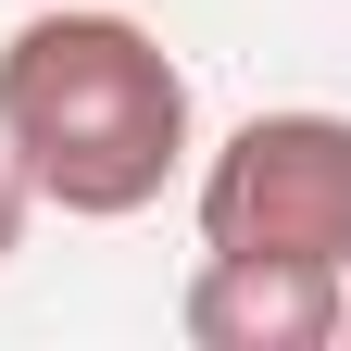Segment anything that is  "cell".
Masks as SVG:
<instances>
[{
    "label": "cell",
    "instance_id": "obj_1",
    "mask_svg": "<svg viewBox=\"0 0 351 351\" xmlns=\"http://www.w3.org/2000/svg\"><path fill=\"white\" fill-rule=\"evenodd\" d=\"M189 63L138 13H38L0 38V151L75 226H125L189 176Z\"/></svg>",
    "mask_w": 351,
    "mask_h": 351
},
{
    "label": "cell",
    "instance_id": "obj_2",
    "mask_svg": "<svg viewBox=\"0 0 351 351\" xmlns=\"http://www.w3.org/2000/svg\"><path fill=\"white\" fill-rule=\"evenodd\" d=\"M201 251L326 263L351 276V113H251L201 163Z\"/></svg>",
    "mask_w": 351,
    "mask_h": 351
},
{
    "label": "cell",
    "instance_id": "obj_3",
    "mask_svg": "<svg viewBox=\"0 0 351 351\" xmlns=\"http://www.w3.org/2000/svg\"><path fill=\"white\" fill-rule=\"evenodd\" d=\"M176 326L201 351H326L351 326V276L326 263H263V251H201L176 289Z\"/></svg>",
    "mask_w": 351,
    "mask_h": 351
},
{
    "label": "cell",
    "instance_id": "obj_4",
    "mask_svg": "<svg viewBox=\"0 0 351 351\" xmlns=\"http://www.w3.org/2000/svg\"><path fill=\"white\" fill-rule=\"evenodd\" d=\"M25 213H38V189H25V163H13V151H0V263H13V251H25Z\"/></svg>",
    "mask_w": 351,
    "mask_h": 351
}]
</instances>
